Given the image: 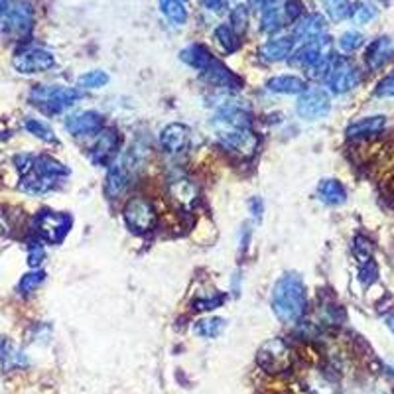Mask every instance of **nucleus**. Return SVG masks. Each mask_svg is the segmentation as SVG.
<instances>
[{
    "label": "nucleus",
    "mask_w": 394,
    "mask_h": 394,
    "mask_svg": "<svg viewBox=\"0 0 394 394\" xmlns=\"http://www.w3.org/2000/svg\"><path fill=\"white\" fill-rule=\"evenodd\" d=\"M292 49H294V38H274L260 46V56L266 61H284L290 58Z\"/></svg>",
    "instance_id": "6ab92c4d"
},
{
    "label": "nucleus",
    "mask_w": 394,
    "mask_h": 394,
    "mask_svg": "<svg viewBox=\"0 0 394 394\" xmlns=\"http://www.w3.org/2000/svg\"><path fill=\"white\" fill-rule=\"evenodd\" d=\"M34 26V12L26 0H6L0 6V32L12 39L28 36Z\"/></svg>",
    "instance_id": "7ed1b4c3"
},
{
    "label": "nucleus",
    "mask_w": 394,
    "mask_h": 394,
    "mask_svg": "<svg viewBox=\"0 0 394 394\" xmlns=\"http://www.w3.org/2000/svg\"><path fill=\"white\" fill-rule=\"evenodd\" d=\"M118 146H120V136H118L117 130L115 128H103L99 132L91 152H89V158L95 166H105L110 162V158L117 154Z\"/></svg>",
    "instance_id": "9d476101"
},
{
    "label": "nucleus",
    "mask_w": 394,
    "mask_h": 394,
    "mask_svg": "<svg viewBox=\"0 0 394 394\" xmlns=\"http://www.w3.org/2000/svg\"><path fill=\"white\" fill-rule=\"evenodd\" d=\"M130 184H132V172L118 158L117 162H113L108 166L107 179H105V196L108 199H118V197L127 193Z\"/></svg>",
    "instance_id": "f8f14e48"
},
{
    "label": "nucleus",
    "mask_w": 394,
    "mask_h": 394,
    "mask_svg": "<svg viewBox=\"0 0 394 394\" xmlns=\"http://www.w3.org/2000/svg\"><path fill=\"white\" fill-rule=\"evenodd\" d=\"M384 125H386V118H384L383 115L367 117V118H361V120H357V122H353L351 127H347L345 134H347V138L373 136V134H379V132L383 130Z\"/></svg>",
    "instance_id": "aec40b11"
},
{
    "label": "nucleus",
    "mask_w": 394,
    "mask_h": 394,
    "mask_svg": "<svg viewBox=\"0 0 394 394\" xmlns=\"http://www.w3.org/2000/svg\"><path fill=\"white\" fill-rule=\"evenodd\" d=\"M225 327V322L221 317H209V319H201L196 324V333L201 335V337H215L223 331Z\"/></svg>",
    "instance_id": "7c9ffc66"
},
{
    "label": "nucleus",
    "mask_w": 394,
    "mask_h": 394,
    "mask_svg": "<svg viewBox=\"0 0 394 394\" xmlns=\"http://www.w3.org/2000/svg\"><path fill=\"white\" fill-rule=\"evenodd\" d=\"M282 12H284L288 22H296V20L302 16V12H304V4L300 0H286L284 4H282Z\"/></svg>",
    "instance_id": "e433bc0d"
},
{
    "label": "nucleus",
    "mask_w": 394,
    "mask_h": 394,
    "mask_svg": "<svg viewBox=\"0 0 394 394\" xmlns=\"http://www.w3.org/2000/svg\"><path fill=\"white\" fill-rule=\"evenodd\" d=\"M248 207H250V211H253L255 219H260V215H262V199L253 197V199H250V203H248Z\"/></svg>",
    "instance_id": "a18cd8bd"
},
{
    "label": "nucleus",
    "mask_w": 394,
    "mask_h": 394,
    "mask_svg": "<svg viewBox=\"0 0 394 394\" xmlns=\"http://www.w3.org/2000/svg\"><path fill=\"white\" fill-rule=\"evenodd\" d=\"M374 278H376V266L371 260H367V262H363V268H361V280L364 284H371V282H374Z\"/></svg>",
    "instance_id": "c03bdc74"
},
{
    "label": "nucleus",
    "mask_w": 394,
    "mask_h": 394,
    "mask_svg": "<svg viewBox=\"0 0 394 394\" xmlns=\"http://www.w3.org/2000/svg\"><path fill=\"white\" fill-rule=\"evenodd\" d=\"M265 2H266V0H248V6H250V8L262 10V8H265Z\"/></svg>",
    "instance_id": "49530a36"
},
{
    "label": "nucleus",
    "mask_w": 394,
    "mask_h": 394,
    "mask_svg": "<svg viewBox=\"0 0 394 394\" xmlns=\"http://www.w3.org/2000/svg\"><path fill=\"white\" fill-rule=\"evenodd\" d=\"M105 128V118L97 110H85L73 115L65 120V130L71 136H89V134H99Z\"/></svg>",
    "instance_id": "9b49d317"
},
{
    "label": "nucleus",
    "mask_w": 394,
    "mask_h": 394,
    "mask_svg": "<svg viewBox=\"0 0 394 394\" xmlns=\"http://www.w3.org/2000/svg\"><path fill=\"white\" fill-rule=\"evenodd\" d=\"M184 2H186V0H184Z\"/></svg>",
    "instance_id": "09e8293b"
},
{
    "label": "nucleus",
    "mask_w": 394,
    "mask_h": 394,
    "mask_svg": "<svg viewBox=\"0 0 394 394\" xmlns=\"http://www.w3.org/2000/svg\"><path fill=\"white\" fill-rule=\"evenodd\" d=\"M260 364L268 373H280L290 367V351L282 339H274L260 351Z\"/></svg>",
    "instance_id": "ddd939ff"
},
{
    "label": "nucleus",
    "mask_w": 394,
    "mask_h": 394,
    "mask_svg": "<svg viewBox=\"0 0 394 394\" xmlns=\"http://www.w3.org/2000/svg\"><path fill=\"white\" fill-rule=\"evenodd\" d=\"M211 125L217 130L219 140L231 150L250 156L258 146V138L253 132L250 118L241 108H223L221 113H217Z\"/></svg>",
    "instance_id": "f257e3e1"
},
{
    "label": "nucleus",
    "mask_w": 394,
    "mask_h": 394,
    "mask_svg": "<svg viewBox=\"0 0 394 394\" xmlns=\"http://www.w3.org/2000/svg\"><path fill=\"white\" fill-rule=\"evenodd\" d=\"M376 95L379 97H394V75L384 77L379 85H376Z\"/></svg>",
    "instance_id": "a19ab883"
},
{
    "label": "nucleus",
    "mask_w": 394,
    "mask_h": 394,
    "mask_svg": "<svg viewBox=\"0 0 394 394\" xmlns=\"http://www.w3.org/2000/svg\"><path fill=\"white\" fill-rule=\"evenodd\" d=\"M24 128L28 130L30 134H34V136L44 140V142H56V134H53L51 127L46 125V122H42V120H38V118H28V120L24 122Z\"/></svg>",
    "instance_id": "c85d7f7f"
},
{
    "label": "nucleus",
    "mask_w": 394,
    "mask_h": 394,
    "mask_svg": "<svg viewBox=\"0 0 394 394\" xmlns=\"http://www.w3.org/2000/svg\"><path fill=\"white\" fill-rule=\"evenodd\" d=\"M179 59H182L184 63H187V65L203 71L205 68H209V63L215 58H213V53H211L205 46H201V44H191V46H187L186 49L179 51Z\"/></svg>",
    "instance_id": "5701e85b"
},
{
    "label": "nucleus",
    "mask_w": 394,
    "mask_h": 394,
    "mask_svg": "<svg viewBox=\"0 0 394 394\" xmlns=\"http://www.w3.org/2000/svg\"><path fill=\"white\" fill-rule=\"evenodd\" d=\"M189 142V128L182 122H170L160 132V146L166 150L167 154H177L186 150Z\"/></svg>",
    "instance_id": "4468645a"
},
{
    "label": "nucleus",
    "mask_w": 394,
    "mask_h": 394,
    "mask_svg": "<svg viewBox=\"0 0 394 394\" xmlns=\"http://www.w3.org/2000/svg\"><path fill=\"white\" fill-rule=\"evenodd\" d=\"M32 172L39 177H46V179H58V177L68 176L69 170L61 162L53 160L49 156H38L34 158V167Z\"/></svg>",
    "instance_id": "b1692460"
},
{
    "label": "nucleus",
    "mask_w": 394,
    "mask_h": 394,
    "mask_svg": "<svg viewBox=\"0 0 394 394\" xmlns=\"http://www.w3.org/2000/svg\"><path fill=\"white\" fill-rule=\"evenodd\" d=\"M388 327H390V331L394 333V315H390V317H388Z\"/></svg>",
    "instance_id": "de8ad7c7"
},
{
    "label": "nucleus",
    "mask_w": 394,
    "mask_h": 394,
    "mask_svg": "<svg viewBox=\"0 0 394 394\" xmlns=\"http://www.w3.org/2000/svg\"><path fill=\"white\" fill-rule=\"evenodd\" d=\"M317 197L327 205H341L347 199V191L337 179H322L317 186Z\"/></svg>",
    "instance_id": "393cba45"
},
{
    "label": "nucleus",
    "mask_w": 394,
    "mask_h": 394,
    "mask_svg": "<svg viewBox=\"0 0 394 394\" xmlns=\"http://www.w3.org/2000/svg\"><path fill=\"white\" fill-rule=\"evenodd\" d=\"M170 193L182 207H191L197 201V186L187 177H176L170 184Z\"/></svg>",
    "instance_id": "412c9836"
},
{
    "label": "nucleus",
    "mask_w": 394,
    "mask_h": 394,
    "mask_svg": "<svg viewBox=\"0 0 394 394\" xmlns=\"http://www.w3.org/2000/svg\"><path fill=\"white\" fill-rule=\"evenodd\" d=\"M160 10L176 26H184L187 22V6L184 0H160Z\"/></svg>",
    "instance_id": "a878e982"
},
{
    "label": "nucleus",
    "mask_w": 394,
    "mask_h": 394,
    "mask_svg": "<svg viewBox=\"0 0 394 394\" xmlns=\"http://www.w3.org/2000/svg\"><path fill=\"white\" fill-rule=\"evenodd\" d=\"M355 255L361 258V262L371 260V255H373V245H371V241H367L364 236H357V239H355Z\"/></svg>",
    "instance_id": "4c0bfd02"
},
{
    "label": "nucleus",
    "mask_w": 394,
    "mask_h": 394,
    "mask_svg": "<svg viewBox=\"0 0 394 394\" xmlns=\"http://www.w3.org/2000/svg\"><path fill=\"white\" fill-rule=\"evenodd\" d=\"M351 18L357 22V24H367L376 16V10L371 6V4H364V2H359V4H353L351 6Z\"/></svg>",
    "instance_id": "f704fd0d"
},
{
    "label": "nucleus",
    "mask_w": 394,
    "mask_h": 394,
    "mask_svg": "<svg viewBox=\"0 0 394 394\" xmlns=\"http://www.w3.org/2000/svg\"><path fill=\"white\" fill-rule=\"evenodd\" d=\"M325 12L331 20H343L351 14V2L349 0H324Z\"/></svg>",
    "instance_id": "2f4dec72"
},
{
    "label": "nucleus",
    "mask_w": 394,
    "mask_h": 394,
    "mask_svg": "<svg viewBox=\"0 0 394 394\" xmlns=\"http://www.w3.org/2000/svg\"><path fill=\"white\" fill-rule=\"evenodd\" d=\"M127 227L136 235H146L156 227L158 215L154 205L144 197H130L122 209Z\"/></svg>",
    "instance_id": "39448f33"
},
{
    "label": "nucleus",
    "mask_w": 394,
    "mask_h": 394,
    "mask_svg": "<svg viewBox=\"0 0 394 394\" xmlns=\"http://www.w3.org/2000/svg\"><path fill=\"white\" fill-rule=\"evenodd\" d=\"M394 58V39L390 38H376L369 46V49H367V56H364V59H367V65H369V69H373V71H376V69L384 68L390 59Z\"/></svg>",
    "instance_id": "a211bd4d"
},
{
    "label": "nucleus",
    "mask_w": 394,
    "mask_h": 394,
    "mask_svg": "<svg viewBox=\"0 0 394 394\" xmlns=\"http://www.w3.org/2000/svg\"><path fill=\"white\" fill-rule=\"evenodd\" d=\"M327 22L322 14H304L294 22V39H304V42H312L324 36Z\"/></svg>",
    "instance_id": "2eb2a0df"
},
{
    "label": "nucleus",
    "mask_w": 394,
    "mask_h": 394,
    "mask_svg": "<svg viewBox=\"0 0 394 394\" xmlns=\"http://www.w3.org/2000/svg\"><path fill=\"white\" fill-rule=\"evenodd\" d=\"M331 108V101L329 95L324 89H305L302 97L298 99L296 110L298 115L305 120H317V118L325 117Z\"/></svg>",
    "instance_id": "1a4fd4ad"
},
{
    "label": "nucleus",
    "mask_w": 394,
    "mask_h": 394,
    "mask_svg": "<svg viewBox=\"0 0 394 394\" xmlns=\"http://www.w3.org/2000/svg\"><path fill=\"white\" fill-rule=\"evenodd\" d=\"M272 310L276 317L284 324L298 322L307 310L305 286L298 274L282 276L272 290Z\"/></svg>",
    "instance_id": "f03ea898"
},
{
    "label": "nucleus",
    "mask_w": 394,
    "mask_h": 394,
    "mask_svg": "<svg viewBox=\"0 0 394 394\" xmlns=\"http://www.w3.org/2000/svg\"><path fill=\"white\" fill-rule=\"evenodd\" d=\"M44 256H46V253H44V248L36 243V245L30 246V253H28V262L32 268H36V266L42 265V260H44Z\"/></svg>",
    "instance_id": "37998d69"
},
{
    "label": "nucleus",
    "mask_w": 394,
    "mask_h": 394,
    "mask_svg": "<svg viewBox=\"0 0 394 394\" xmlns=\"http://www.w3.org/2000/svg\"><path fill=\"white\" fill-rule=\"evenodd\" d=\"M71 217L68 213H58V211H49V209H44L39 211L36 219H34V229L46 243H51V245H58L61 243L65 235L71 229Z\"/></svg>",
    "instance_id": "423d86ee"
},
{
    "label": "nucleus",
    "mask_w": 394,
    "mask_h": 394,
    "mask_svg": "<svg viewBox=\"0 0 394 394\" xmlns=\"http://www.w3.org/2000/svg\"><path fill=\"white\" fill-rule=\"evenodd\" d=\"M361 83V73L355 68L349 59L345 58H333L329 73L325 77V85L331 89L337 95H343L353 91L357 85Z\"/></svg>",
    "instance_id": "0eeeda50"
},
{
    "label": "nucleus",
    "mask_w": 394,
    "mask_h": 394,
    "mask_svg": "<svg viewBox=\"0 0 394 394\" xmlns=\"http://www.w3.org/2000/svg\"><path fill=\"white\" fill-rule=\"evenodd\" d=\"M225 302V296H211V298H205V300H197L196 302V310H213V307H219V305Z\"/></svg>",
    "instance_id": "79ce46f5"
},
{
    "label": "nucleus",
    "mask_w": 394,
    "mask_h": 394,
    "mask_svg": "<svg viewBox=\"0 0 394 394\" xmlns=\"http://www.w3.org/2000/svg\"><path fill=\"white\" fill-rule=\"evenodd\" d=\"M14 164L18 167V172L22 176H26L32 172V167H34V156L32 154H20V156L14 158Z\"/></svg>",
    "instance_id": "58836bf2"
},
{
    "label": "nucleus",
    "mask_w": 394,
    "mask_h": 394,
    "mask_svg": "<svg viewBox=\"0 0 394 394\" xmlns=\"http://www.w3.org/2000/svg\"><path fill=\"white\" fill-rule=\"evenodd\" d=\"M81 97H83L81 91L61 87V85H36L30 91V103L49 115L61 113L63 108L71 107Z\"/></svg>",
    "instance_id": "20e7f679"
},
{
    "label": "nucleus",
    "mask_w": 394,
    "mask_h": 394,
    "mask_svg": "<svg viewBox=\"0 0 394 394\" xmlns=\"http://www.w3.org/2000/svg\"><path fill=\"white\" fill-rule=\"evenodd\" d=\"M46 280V274L42 272V270H34V272H28V274L22 276V280H20L18 284V290L22 294H32L36 288H38L42 282Z\"/></svg>",
    "instance_id": "72a5a7b5"
},
{
    "label": "nucleus",
    "mask_w": 394,
    "mask_h": 394,
    "mask_svg": "<svg viewBox=\"0 0 394 394\" xmlns=\"http://www.w3.org/2000/svg\"><path fill=\"white\" fill-rule=\"evenodd\" d=\"M108 83V73L101 71V69H93V71H87L79 77L77 85L83 89H101L105 87Z\"/></svg>",
    "instance_id": "c756f323"
},
{
    "label": "nucleus",
    "mask_w": 394,
    "mask_h": 394,
    "mask_svg": "<svg viewBox=\"0 0 394 394\" xmlns=\"http://www.w3.org/2000/svg\"><path fill=\"white\" fill-rule=\"evenodd\" d=\"M12 65L18 73L32 75V73H42V71H48V69L53 68L56 58L49 53L48 49L30 46V48H22L14 53Z\"/></svg>",
    "instance_id": "6e6552de"
},
{
    "label": "nucleus",
    "mask_w": 394,
    "mask_h": 394,
    "mask_svg": "<svg viewBox=\"0 0 394 394\" xmlns=\"http://www.w3.org/2000/svg\"><path fill=\"white\" fill-rule=\"evenodd\" d=\"M286 24H288V20H286L284 12H282V6H280V8L265 10V12H262L260 30L266 32V34H276V32H280V30L284 28Z\"/></svg>",
    "instance_id": "bb28decb"
},
{
    "label": "nucleus",
    "mask_w": 394,
    "mask_h": 394,
    "mask_svg": "<svg viewBox=\"0 0 394 394\" xmlns=\"http://www.w3.org/2000/svg\"><path fill=\"white\" fill-rule=\"evenodd\" d=\"M231 28L235 30L239 36L248 28V6L246 4H236L235 8L231 10Z\"/></svg>",
    "instance_id": "473e14b6"
},
{
    "label": "nucleus",
    "mask_w": 394,
    "mask_h": 394,
    "mask_svg": "<svg viewBox=\"0 0 394 394\" xmlns=\"http://www.w3.org/2000/svg\"><path fill=\"white\" fill-rule=\"evenodd\" d=\"M290 56H292V58H290V63H292L294 68L310 69L315 61H319V59L325 56L324 36L317 39H312V42H304V44L296 49L294 53H290Z\"/></svg>",
    "instance_id": "f3484780"
},
{
    "label": "nucleus",
    "mask_w": 394,
    "mask_h": 394,
    "mask_svg": "<svg viewBox=\"0 0 394 394\" xmlns=\"http://www.w3.org/2000/svg\"><path fill=\"white\" fill-rule=\"evenodd\" d=\"M215 38L219 42V46L229 51V53H233L239 49L241 46V36L236 34L235 30L231 28L229 24H221V26H217L215 28Z\"/></svg>",
    "instance_id": "cd10ccee"
},
{
    "label": "nucleus",
    "mask_w": 394,
    "mask_h": 394,
    "mask_svg": "<svg viewBox=\"0 0 394 394\" xmlns=\"http://www.w3.org/2000/svg\"><path fill=\"white\" fill-rule=\"evenodd\" d=\"M199 4L209 10V12H213V14H225L227 8H229L227 0H199Z\"/></svg>",
    "instance_id": "ea45409f"
},
{
    "label": "nucleus",
    "mask_w": 394,
    "mask_h": 394,
    "mask_svg": "<svg viewBox=\"0 0 394 394\" xmlns=\"http://www.w3.org/2000/svg\"><path fill=\"white\" fill-rule=\"evenodd\" d=\"M266 87L268 91L280 93V95H298V93H304L307 85L304 79L296 77V75H276L266 83Z\"/></svg>",
    "instance_id": "4be33fe9"
},
{
    "label": "nucleus",
    "mask_w": 394,
    "mask_h": 394,
    "mask_svg": "<svg viewBox=\"0 0 394 394\" xmlns=\"http://www.w3.org/2000/svg\"><path fill=\"white\" fill-rule=\"evenodd\" d=\"M201 75L205 79L207 83L215 85V87H225V89H239L243 85V81L236 77L235 73L231 69L223 65L221 61L213 59L209 63V68H205L201 71Z\"/></svg>",
    "instance_id": "dca6fc26"
},
{
    "label": "nucleus",
    "mask_w": 394,
    "mask_h": 394,
    "mask_svg": "<svg viewBox=\"0 0 394 394\" xmlns=\"http://www.w3.org/2000/svg\"><path fill=\"white\" fill-rule=\"evenodd\" d=\"M363 46V36L359 34V32H345L343 36L339 38V48L343 49V51H355V49H359Z\"/></svg>",
    "instance_id": "c9c22d12"
}]
</instances>
